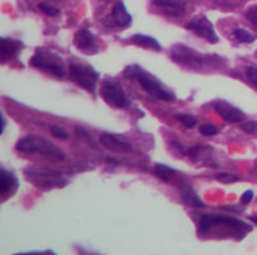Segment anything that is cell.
Wrapping results in <instances>:
<instances>
[{
  "instance_id": "obj_2",
  "label": "cell",
  "mask_w": 257,
  "mask_h": 255,
  "mask_svg": "<svg viewBox=\"0 0 257 255\" xmlns=\"http://www.w3.org/2000/svg\"><path fill=\"white\" fill-rule=\"evenodd\" d=\"M17 150L24 152V153H38L51 161H65V158H66L65 152L60 147H57L56 144H53L51 141H48L39 135L23 137L17 143Z\"/></svg>"
},
{
  "instance_id": "obj_25",
  "label": "cell",
  "mask_w": 257,
  "mask_h": 255,
  "mask_svg": "<svg viewBox=\"0 0 257 255\" xmlns=\"http://www.w3.org/2000/svg\"><path fill=\"white\" fill-rule=\"evenodd\" d=\"M39 9H41L44 14L50 15V17H56V15L59 14V9L54 8V6H51V5H48V3H39Z\"/></svg>"
},
{
  "instance_id": "obj_13",
  "label": "cell",
  "mask_w": 257,
  "mask_h": 255,
  "mask_svg": "<svg viewBox=\"0 0 257 255\" xmlns=\"http://www.w3.org/2000/svg\"><path fill=\"white\" fill-rule=\"evenodd\" d=\"M24 44L20 42V41H15L12 38H6L3 36L2 41H0V59L3 63H6L8 60L14 59L18 56V53L23 50Z\"/></svg>"
},
{
  "instance_id": "obj_11",
  "label": "cell",
  "mask_w": 257,
  "mask_h": 255,
  "mask_svg": "<svg viewBox=\"0 0 257 255\" xmlns=\"http://www.w3.org/2000/svg\"><path fill=\"white\" fill-rule=\"evenodd\" d=\"M214 108L220 114V117L223 120L229 122V123H239L245 117L244 113L239 108H236L235 105H232V104H229L226 101H217Z\"/></svg>"
},
{
  "instance_id": "obj_21",
  "label": "cell",
  "mask_w": 257,
  "mask_h": 255,
  "mask_svg": "<svg viewBox=\"0 0 257 255\" xmlns=\"http://www.w3.org/2000/svg\"><path fill=\"white\" fill-rule=\"evenodd\" d=\"M215 177H217L220 182H223V183H236V182H239V180H241V177H239V176H236V174H230V173H218Z\"/></svg>"
},
{
  "instance_id": "obj_17",
  "label": "cell",
  "mask_w": 257,
  "mask_h": 255,
  "mask_svg": "<svg viewBox=\"0 0 257 255\" xmlns=\"http://www.w3.org/2000/svg\"><path fill=\"white\" fill-rule=\"evenodd\" d=\"M181 195H182L185 204L190 206V207H193V209H205L206 207V204L200 198V195L193 189V186H190L187 183L181 186Z\"/></svg>"
},
{
  "instance_id": "obj_14",
  "label": "cell",
  "mask_w": 257,
  "mask_h": 255,
  "mask_svg": "<svg viewBox=\"0 0 257 255\" xmlns=\"http://www.w3.org/2000/svg\"><path fill=\"white\" fill-rule=\"evenodd\" d=\"M17 188H18L17 177L12 173H9L5 168H2L0 170V195H2V198L6 200L11 195H14Z\"/></svg>"
},
{
  "instance_id": "obj_4",
  "label": "cell",
  "mask_w": 257,
  "mask_h": 255,
  "mask_svg": "<svg viewBox=\"0 0 257 255\" xmlns=\"http://www.w3.org/2000/svg\"><path fill=\"white\" fill-rule=\"evenodd\" d=\"M27 179L42 188V189H53V188H62L69 183V180L59 171L53 168H39V167H27L26 170Z\"/></svg>"
},
{
  "instance_id": "obj_15",
  "label": "cell",
  "mask_w": 257,
  "mask_h": 255,
  "mask_svg": "<svg viewBox=\"0 0 257 255\" xmlns=\"http://www.w3.org/2000/svg\"><path fill=\"white\" fill-rule=\"evenodd\" d=\"M154 5L169 17H182L185 14V3L182 0H154Z\"/></svg>"
},
{
  "instance_id": "obj_32",
  "label": "cell",
  "mask_w": 257,
  "mask_h": 255,
  "mask_svg": "<svg viewBox=\"0 0 257 255\" xmlns=\"http://www.w3.org/2000/svg\"><path fill=\"white\" fill-rule=\"evenodd\" d=\"M250 219H251V222H254V224H257V218H256V216H251Z\"/></svg>"
},
{
  "instance_id": "obj_30",
  "label": "cell",
  "mask_w": 257,
  "mask_h": 255,
  "mask_svg": "<svg viewBox=\"0 0 257 255\" xmlns=\"http://www.w3.org/2000/svg\"><path fill=\"white\" fill-rule=\"evenodd\" d=\"M5 126H6V119H5V116H2V134L5 131Z\"/></svg>"
},
{
  "instance_id": "obj_18",
  "label": "cell",
  "mask_w": 257,
  "mask_h": 255,
  "mask_svg": "<svg viewBox=\"0 0 257 255\" xmlns=\"http://www.w3.org/2000/svg\"><path fill=\"white\" fill-rule=\"evenodd\" d=\"M131 42L139 45V47H145V48H151L154 51H161V45L160 42L152 38V36H148V35H143V33H137L131 38Z\"/></svg>"
},
{
  "instance_id": "obj_29",
  "label": "cell",
  "mask_w": 257,
  "mask_h": 255,
  "mask_svg": "<svg viewBox=\"0 0 257 255\" xmlns=\"http://www.w3.org/2000/svg\"><path fill=\"white\" fill-rule=\"evenodd\" d=\"M253 198H254V192H253L251 189H248V191H245V192L242 194V197H241V203H242V204H248Z\"/></svg>"
},
{
  "instance_id": "obj_20",
  "label": "cell",
  "mask_w": 257,
  "mask_h": 255,
  "mask_svg": "<svg viewBox=\"0 0 257 255\" xmlns=\"http://www.w3.org/2000/svg\"><path fill=\"white\" fill-rule=\"evenodd\" d=\"M235 36H236V39H238L239 42H244V44H251V42L256 41V36L251 35V33H250L248 30H245V29H236V30H235Z\"/></svg>"
},
{
  "instance_id": "obj_26",
  "label": "cell",
  "mask_w": 257,
  "mask_h": 255,
  "mask_svg": "<svg viewBox=\"0 0 257 255\" xmlns=\"http://www.w3.org/2000/svg\"><path fill=\"white\" fill-rule=\"evenodd\" d=\"M50 132H51V135H53V137H56V138H62V140H66V138L69 137V134H68L63 128H60V126H51Z\"/></svg>"
},
{
  "instance_id": "obj_22",
  "label": "cell",
  "mask_w": 257,
  "mask_h": 255,
  "mask_svg": "<svg viewBox=\"0 0 257 255\" xmlns=\"http://www.w3.org/2000/svg\"><path fill=\"white\" fill-rule=\"evenodd\" d=\"M178 119L184 123L185 128H194L197 125V119L191 114H178Z\"/></svg>"
},
{
  "instance_id": "obj_10",
  "label": "cell",
  "mask_w": 257,
  "mask_h": 255,
  "mask_svg": "<svg viewBox=\"0 0 257 255\" xmlns=\"http://www.w3.org/2000/svg\"><path fill=\"white\" fill-rule=\"evenodd\" d=\"M74 42H75V47L86 53V54H95L98 53V44H96V38L95 35L87 30V29H81L77 32L75 38H74Z\"/></svg>"
},
{
  "instance_id": "obj_12",
  "label": "cell",
  "mask_w": 257,
  "mask_h": 255,
  "mask_svg": "<svg viewBox=\"0 0 257 255\" xmlns=\"http://www.w3.org/2000/svg\"><path fill=\"white\" fill-rule=\"evenodd\" d=\"M99 143L105 149H108L111 152H117V153H130V152H133V146L130 143H126L125 140H122V138H119V137H116L113 134H108V132L101 134Z\"/></svg>"
},
{
  "instance_id": "obj_19",
  "label": "cell",
  "mask_w": 257,
  "mask_h": 255,
  "mask_svg": "<svg viewBox=\"0 0 257 255\" xmlns=\"http://www.w3.org/2000/svg\"><path fill=\"white\" fill-rule=\"evenodd\" d=\"M154 173H155V176L158 179H161L164 182H169V180H172L175 177L176 170L169 167V165H166V164H157L155 168H154Z\"/></svg>"
},
{
  "instance_id": "obj_8",
  "label": "cell",
  "mask_w": 257,
  "mask_h": 255,
  "mask_svg": "<svg viewBox=\"0 0 257 255\" xmlns=\"http://www.w3.org/2000/svg\"><path fill=\"white\" fill-rule=\"evenodd\" d=\"M101 95H102V99L114 108H123L128 105V98H126L123 89L114 81L102 83Z\"/></svg>"
},
{
  "instance_id": "obj_23",
  "label": "cell",
  "mask_w": 257,
  "mask_h": 255,
  "mask_svg": "<svg viewBox=\"0 0 257 255\" xmlns=\"http://www.w3.org/2000/svg\"><path fill=\"white\" fill-rule=\"evenodd\" d=\"M218 132H220V128L215 126V125L206 123V125H202V126H200V134H202V135L212 137V135H217Z\"/></svg>"
},
{
  "instance_id": "obj_16",
  "label": "cell",
  "mask_w": 257,
  "mask_h": 255,
  "mask_svg": "<svg viewBox=\"0 0 257 255\" xmlns=\"http://www.w3.org/2000/svg\"><path fill=\"white\" fill-rule=\"evenodd\" d=\"M111 20L113 23L117 26V27H128L133 21V17L131 14L128 12L126 6L123 2H117L113 8V12H111Z\"/></svg>"
},
{
  "instance_id": "obj_27",
  "label": "cell",
  "mask_w": 257,
  "mask_h": 255,
  "mask_svg": "<svg viewBox=\"0 0 257 255\" xmlns=\"http://www.w3.org/2000/svg\"><path fill=\"white\" fill-rule=\"evenodd\" d=\"M241 128L248 132V134H253V135H257V122L256 120H250V122H245L241 125Z\"/></svg>"
},
{
  "instance_id": "obj_28",
  "label": "cell",
  "mask_w": 257,
  "mask_h": 255,
  "mask_svg": "<svg viewBox=\"0 0 257 255\" xmlns=\"http://www.w3.org/2000/svg\"><path fill=\"white\" fill-rule=\"evenodd\" d=\"M247 18L250 20V23H251L254 27H257V5L251 6V8L247 11Z\"/></svg>"
},
{
  "instance_id": "obj_9",
  "label": "cell",
  "mask_w": 257,
  "mask_h": 255,
  "mask_svg": "<svg viewBox=\"0 0 257 255\" xmlns=\"http://www.w3.org/2000/svg\"><path fill=\"white\" fill-rule=\"evenodd\" d=\"M188 30L194 32L196 35H199L200 38H205L206 41H209L211 44H217L218 42V35L212 26V23L205 17V15H199L194 17L191 21L187 23L185 26Z\"/></svg>"
},
{
  "instance_id": "obj_6",
  "label": "cell",
  "mask_w": 257,
  "mask_h": 255,
  "mask_svg": "<svg viewBox=\"0 0 257 255\" xmlns=\"http://www.w3.org/2000/svg\"><path fill=\"white\" fill-rule=\"evenodd\" d=\"M30 65L33 68H39L42 71H48L50 74H53L54 77L57 78H63L66 71H65V65H63V60L60 59V56L48 51V50H44V48H39L33 57L30 59Z\"/></svg>"
},
{
  "instance_id": "obj_24",
  "label": "cell",
  "mask_w": 257,
  "mask_h": 255,
  "mask_svg": "<svg viewBox=\"0 0 257 255\" xmlns=\"http://www.w3.org/2000/svg\"><path fill=\"white\" fill-rule=\"evenodd\" d=\"M245 75H247V80L250 81V84L257 89V66H248L245 69Z\"/></svg>"
},
{
  "instance_id": "obj_3",
  "label": "cell",
  "mask_w": 257,
  "mask_h": 255,
  "mask_svg": "<svg viewBox=\"0 0 257 255\" xmlns=\"http://www.w3.org/2000/svg\"><path fill=\"white\" fill-rule=\"evenodd\" d=\"M125 77L131 78V80H137L142 87L154 98L161 99V101H173L175 95L172 92H169L166 87H163L152 75H149L148 72L142 71L140 66L134 65V66H128L125 71Z\"/></svg>"
},
{
  "instance_id": "obj_31",
  "label": "cell",
  "mask_w": 257,
  "mask_h": 255,
  "mask_svg": "<svg viewBox=\"0 0 257 255\" xmlns=\"http://www.w3.org/2000/svg\"><path fill=\"white\" fill-rule=\"evenodd\" d=\"M107 164H110V165L116 167V165H117V161H114V159H107Z\"/></svg>"
},
{
  "instance_id": "obj_1",
  "label": "cell",
  "mask_w": 257,
  "mask_h": 255,
  "mask_svg": "<svg viewBox=\"0 0 257 255\" xmlns=\"http://www.w3.org/2000/svg\"><path fill=\"white\" fill-rule=\"evenodd\" d=\"M253 230L251 224H247L241 219L227 215H214L205 213L199 221V234L200 236H218V237H235L244 239Z\"/></svg>"
},
{
  "instance_id": "obj_7",
  "label": "cell",
  "mask_w": 257,
  "mask_h": 255,
  "mask_svg": "<svg viewBox=\"0 0 257 255\" xmlns=\"http://www.w3.org/2000/svg\"><path fill=\"white\" fill-rule=\"evenodd\" d=\"M69 72H71V78L81 86L83 89L89 90V92H95L96 89V83L99 80V74L89 65H81V63H72L69 66Z\"/></svg>"
},
{
  "instance_id": "obj_5",
  "label": "cell",
  "mask_w": 257,
  "mask_h": 255,
  "mask_svg": "<svg viewBox=\"0 0 257 255\" xmlns=\"http://www.w3.org/2000/svg\"><path fill=\"white\" fill-rule=\"evenodd\" d=\"M170 56H172L173 62H176L178 65L187 66V68H202L206 65L215 66V63H214L215 57L205 56V54H202V53L184 45V44L175 45L170 50Z\"/></svg>"
}]
</instances>
